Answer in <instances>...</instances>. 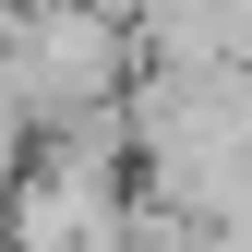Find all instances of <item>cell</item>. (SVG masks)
I'll use <instances>...</instances> for the list:
<instances>
[{
    "instance_id": "1",
    "label": "cell",
    "mask_w": 252,
    "mask_h": 252,
    "mask_svg": "<svg viewBox=\"0 0 252 252\" xmlns=\"http://www.w3.org/2000/svg\"><path fill=\"white\" fill-rule=\"evenodd\" d=\"M0 72L24 84V108H36V132H72V120H108L132 108V24L108 12V0H12V48H0Z\"/></svg>"
},
{
    "instance_id": "2",
    "label": "cell",
    "mask_w": 252,
    "mask_h": 252,
    "mask_svg": "<svg viewBox=\"0 0 252 252\" xmlns=\"http://www.w3.org/2000/svg\"><path fill=\"white\" fill-rule=\"evenodd\" d=\"M108 12H120V0H108Z\"/></svg>"
}]
</instances>
